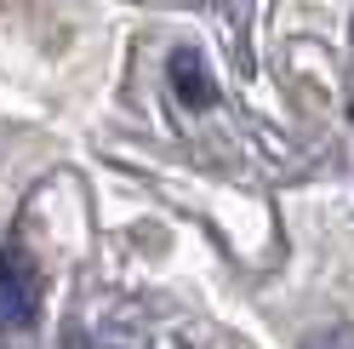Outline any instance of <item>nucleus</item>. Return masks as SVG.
I'll return each instance as SVG.
<instances>
[{
  "label": "nucleus",
  "instance_id": "obj_1",
  "mask_svg": "<svg viewBox=\"0 0 354 349\" xmlns=\"http://www.w3.org/2000/svg\"><path fill=\"white\" fill-rule=\"evenodd\" d=\"M40 315V264L24 241L0 247V321L6 326H35Z\"/></svg>",
  "mask_w": 354,
  "mask_h": 349
},
{
  "label": "nucleus",
  "instance_id": "obj_2",
  "mask_svg": "<svg viewBox=\"0 0 354 349\" xmlns=\"http://www.w3.org/2000/svg\"><path fill=\"white\" fill-rule=\"evenodd\" d=\"M166 75H171V92L183 98L189 109H212V103H217V80H212V69L201 63L194 46H177L171 63H166Z\"/></svg>",
  "mask_w": 354,
  "mask_h": 349
}]
</instances>
